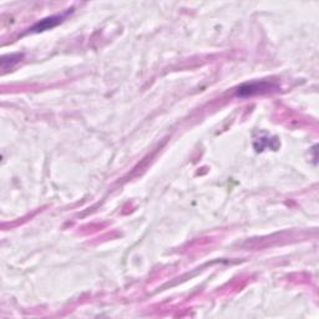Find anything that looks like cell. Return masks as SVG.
<instances>
[{
	"label": "cell",
	"mask_w": 319,
	"mask_h": 319,
	"mask_svg": "<svg viewBox=\"0 0 319 319\" xmlns=\"http://www.w3.org/2000/svg\"><path fill=\"white\" fill-rule=\"evenodd\" d=\"M275 85L268 84V82H254V84L243 85L238 89V96H252L256 94L268 93L272 89H275Z\"/></svg>",
	"instance_id": "6da1fadb"
},
{
	"label": "cell",
	"mask_w": 319,
	"mask_h": 319,
	"mask_svg": "<svg viewBox=\"0 0 319 319\" xmlns=\"http://www.w3.org/2000/svg\"><path fill=\"white\" fill-rule=\"evenodd\" d=\"M66 14H61V15H56V17H52V18H47L44 19L42 21H40L39 24H36L31 30L33 31H42V30H47L49 28H54V26L58 25L59 23H61L64 17Z\"/></svg>",
	"instance_id": "7a4b0ae2"
}]
</instances>
